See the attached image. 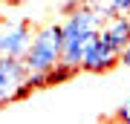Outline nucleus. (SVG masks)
<instances>
[{"label": "nucleus", "instance_id": "1", "mask_svg": "<svg viewBox=\"0 0 130 124\" xmlns=\"http://www.w3.org/2000/svg\"><path fill=\"white\" fill-rule=\"evenodd\" d=\"M64 26V49H61V61L70 66L81 69V55L84 46H87L101 29V14L95 9H90L87 3H81L78 9H72L67 14V20L61 23Z\"/></svg>", "mask_w": 130, "mask_h": 124}, {"label": "nucleus", "instance_id": "2", "mask_svg": "<svg viewBox=\"0 0 130 124\" xmlns=\"http://www.w3.org/2000/svg\"><path fill=\"white\" fill-rule=\"evenodd\" d=\"M61 49H64V26L61 23H52V26L35 32L23 55L29 72H46L49 66H55L61 61Z\"/></svg>", "mask_w": 130, "mask_h": 124}, {"label": "nucleus", "instance_id": "3", "mask_svg": "<svg viewBox=\"0 0 130 124\" xmlns=\"http://www.w3.org/2000/svg\"><path fill=\"white\" fill-rule=\"evenodd\" d=\"M121 64V52L113 49L107 41H101V35H95L93 41L84 46L81 55V69L84 72H107V69Z\"/></svg>", "mask_w": 130, "mask_h": 124}, {"label": "nucleus", "instance_id": "4", "mask_svg": "<svg viewBox=\"0 0 130 124\" xmlns=\"http://www.w3.org/2000/svg\"><path fill=\"white\" fill-rule=\"evenodd\" d=\"M29 43H32V26L26 20H18V23L0 20V55L23 58Z\"/></svg>", "mask_w": 130, "mask_h": 124}, {"label": "nucleus", "instance_id": "5", "mask_svg": "<svg viewBox=\"0 0 130 124\" xmlns=\"http://www.w3.org/2000/svg\"><path fill=\"white\" fill-rule=\"evenodd\" d=\"M29 66L23 58H12V55H0V107L12 104V95L20 84L26 81Z\"/></svg>", "mask_w": 130, "mask_h": 124}, {"label": "nucleus", "instance_id": "6", "mask_svg": "<svg viewBox=\"0 0 130 124\" xmlns=\"http://www.w3.org/2000/svg\"><path fill=\"white\" fill-rule=\"evenodd\" d=\"M101 41H107L113 49H124L127 41H130V17L127 14H113V17L101 20V29H98Z\"/></svg>", "mask_w": 130, "mask_h": 124}, {"label": "nucleus", "instance_id": "7", "mask_svg": "<svg viewBox=\"0 0 130 124\" xmlns=\"http://www.w3.org/2000/svg\"><path fill=\"white\" fill-rule=\"evenodd\" d=\"M84 3L101 14V20L113 14H130V0H84Z\"/></svg>", "mask_w": 130, "mask_h": 124}, {"label": "nucleus", "instance_id": "8", "mask_svg": "<svg viewBox=\"0 0 130 124\" xmlns=\"http://www.w3.org/2000/svg\"><path fill=\"white\" fill-rule=\"evenodd\" d=\"M43 75H46V87H58V84L72 81L75 75H78V66H70V64H64V61H58V64L49 66Z\"/></svg>", "mask_w": 130, "mask_h": 124}, {"label": "nucleus", "instance_id": "9", "mask_svg": "<svg viewBox=\"0 0 130 124\" xmlns=\"http://www.w3.org/2000/svg\"><path fill=\"white\" fill-rule=\"evenodd\" d=\"M116 118H119V121H130V98L121 104V110H119V115H116Z\"/></svg>", "mask_w": 130, "mask_h": 124}, {"label": "nucleus", "instance_id": "10", "mask_svg": "<svg viewBox=\"0 0 130 124\" xmlns=\"http://www.w3.org/2000/svg\"><path fill=\"white\" fill-rule=\"evenodd\" d=\"M81 3H84V0H61V9H64L67 14H70L72 9H78V6H81Z\"/></svg>", "mask_w": 130, "mask_h": 124}, {"label": "nucleus", "instance_id": "11", "mask_svg": "<svg viewBox=\"0 0 130 124\" xmlns=\"http://www.w3.org/2000/svg\"><path fill=\"white\" fill-rule=\"evenodd\" d=\"M121 64L124 66H130V41H127V46L121 49Z\"/></svg>", "mask_w": 130, "mask_h": 124}, {"label": "nucleus", "instance_id": "12", "mask_svg": "<svg viewBox=\"0 0 130 124\" xmlns=\"http://www.w3.org/2000/svg\"><path fill=\"white\" fill-rule=\"evenodd\" d=\"M3 3H9V6H20L23 0H3Z\"/></svg>", "mask_w": 130, "mask_h": 124}]
</instances>
